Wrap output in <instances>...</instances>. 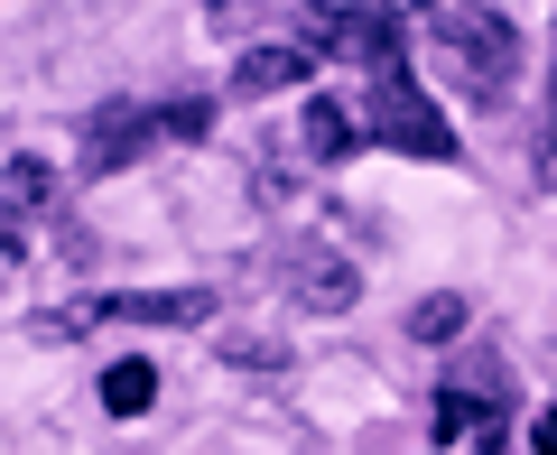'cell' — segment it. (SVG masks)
<instances>
[{"instance_id":"obj_1","label":"cell","mask_w":557,"mask_h":455,"mask_svg":"<svg viewBox=\"0 0 557 455\" xmlns=\"http://www.w3.org/2000/svg\"><path fill=\"white\" fill-rule=\"evenodd\" d=\"M409 10H418V28H428V47L465 75V102L493 112V102L511 94V75H520V28L502 20V10H483V0H409Z\"/></svg>"},{"instance_id":"obj_2","label":"cell","mask_w":557,"mask_h":455,"mask_svg":"<svg viewBox=\"0 0 557 455\" xmlns=\"http://www.w3.org/2000/svg\"><path fill=\"white\" fill-rule=\"evenodd\" d=\"M214 131V102L186 94V102H112V112H94V131H84V168L94 177H112V168L149 159L159 139H205Z\"/></svg>"},{"instance_id":"obj_3","label":"cell","mask_w":557,"mask_h":455,"mask_svg":"<svg viewBox=\"0 0 557 455\" xmlns=\"http://www.w3.org/2000/svg\"><path fill=\"white\" fill-rule=\"evenodd\" d=\"M362 131L391 149V159H428V168H446L456 159V121L428 102V84L409 75V65H381L372 75V102H362Z\"/></svg>"},{"instance_id":"obj_4","label":"cell","mask_w":557,"mask_h":455,"mask_svg":"<svg viewBox=\"0 0 557 455\" xmlns=\"http://www.w3.org/2000/svg\"><path fill=\"white\" fill-rule=\"evenodd\" d=\"M437 436L446 446H474V455H511V381L474 372V381H446L437 391Z\"/></svg>"},{"instance_id":"obj_5","label":"cell","mask_w":557,"mask_h":455,"mask_svg":"<svg viewBox=\"0 0 557 455\" xmlns=\"http://www.w3.org/2000/svg\"><path fill=\"white\" fill-rule=\"evenodd\" d=\"M270 270H278V288L298 297V307H317V317H344V307L362 297V270L335 251V242H317V233H288L270 251Z\"/></svg>"},{"instance_id":"obj_6","label":"cell","mask_w":557,"mask_h":455,"mask_svg":"<svg viewBox=\"0 0 557 455\" xmlns=\"http://www.w3.org/2000/svg\"><path fill=\"white\" fill-rule=\"evenodd\" d=\"M205 317H214L205 288H112V297H84L47 335H75V325H205Z\"/></svg>"},{"instance_id":"obj_7","label":"cell","mask_w":557,"mask_h":455,"mask_svg":"<svg viewBox=\"0 0 557 455\" xmlns=\"http://www.w3.org/2000/svg\"><path fill=\"white\" fill-rule=\"evenodd\" d=\"M307 75H317L307 47H242V57H233V84H242V94H288V84H307Z\"/></svg>"},{"instance_id":"obj_8","label":"cell","mask_w":557,"mask_h":455,"mask_svg":"<svg viewBox=\"0 0 557 455\" xmlns=\"http://www.w3.org/2000/svg\"><path fill=\"white\" fill-rule=\"evenodd\" d=\"M149 399H159V372H149L139 354H121L112 372H102V409H112V418H139Z\"/></svg>"},{"instance_id":"obj_9","label":"cell","mask_w":557,"mask_h":455,"mask_svg":"<svg viewBox=\"0 0 557 455\" xmlns=\"http://www.w3.org/2000/svg\"><path fill=\"white\" fill-rule=\"evenodd\" d=\"M298 139L317 149V168H325V159H344V149H354V112L317 94V102H307V121H298Z\"/></svg>"},{"instance_id":"obj_10","label":"cell","mask_w":557,"mask_h":455,"mask_svg":"<svg viewBox=\"0 0 557 455\" xmlns=\"http://www.w3.org/2000/svg\"><path fill=\"white\" fill-rule=\"evenodd\" d=\"M465 317H474V307H465L456 288H437V297H418V307H409V335L418 344H446V335H465Z\"/></svg>"},{"instance_id":"obj_11","label":"cell","mask_w":557,"mask_h":455,"mask_svg":"<svg viewBox=\"0 0 557 455\" xmlns=\"http://www.w3.org/2000/svg\"><path fill=\"white\" fill-rule=\"evenodd\" d=\"M0 196L20 205V214H38V205H57V177H47V159H10V168H0Z\"/></svg>"},{"instance_id":"obj_12","label":"cell","mask_w":557,"mask_h":455,"mask_svg":"<svg viewBox=\"0 0 557 455\" xmlns=\"http://www.w3.org/2000/svg\"><path fill=\"white\" fill-rule=\"evenodd\" d=\"M539 196H557V65H548V112H539V149H530Z\"/></svg>"},{"instance_id":"obj_13","label":"cell","mask_w":557,"mask_h":455,"mask_svg":"<svg viewBox=\"0 0 557 455\" xmlns=\"http://www.w3.org/2000/svg\"><path fill=\"white\" fill-rule=\"evenodd\" d=\"M223 362H251V372H278V362H288V344H270V335H223Z\"/></svg>"},{"instance_id":"obj_14","label":"cell","mask_w":557,"mask_h":455,"mask_svg":"<svg viewBox=\"0 0 557 455\" xmlns=\"http://www.w3.org/2000/svg\"><path fill=\"white\" fill-rule=\"evenodd\" d=\"M530 446H539V455H557V409H539V428H530Z\"/></svg>"},{"instance_id":"obj_15","label":"cell","mask_w":557,"mask_h":455,"mask_svg":"<svg viewBox=\"0 0 557 455\" xmlns=\"http://www.w3.org/2000/svg\"><path fill=\"white\" fill-rule=\"evenodd\" d=\"M20 242H28V233H20V214H0V251H20Z\"/></svg>"}]
</instances>
